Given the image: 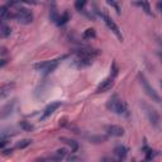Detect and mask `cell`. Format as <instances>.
I'll return each mask as SVG.
<instances>
[{"mask_svg": "<svg viewBox=\"0 0 162 162\" xmlns=\"http://www.w3.org/2000/svg\"><path fill=\"white\" fill-rule=\"evenodd\" d=\"M106 108L110 110V112H113V113H115L118 115H128L127 105H125V103L122 99H119L118 95H113L108 100Z\"/></svg>", "mask_w": 162, "mask_h": 162, "instance_id": "1", "label": "cell"}, {"mask_svg": "<svg viewBox=\"0 0 162 162\" xmlns=\"http://www.w3.org/2000/svg\"><path fill=\"white\" fill-rule=\"evenodd\" d=\"M138 80H139V84L142 85V88H143L144 91H146L147 95H148L153 101H156L157 104H162V99H161V96L156 92V90L149 85L148 80L146 79V76H144L142 72L138 74Z\"/></svg>", "mask_w": 162, "mask_h": 162, "instance_id": "2", "label": "cell"}, {"mask_svg": "<svg viewBox=\"0 0 162 162\" xmlns=\"http://www.w3.org/2000/svg\"><path fill=\"white\" fill-rule=\"evenodd\" d=\"M139 104H141V106L143 108L144 113H146V115H147V118H148L149 123L152 124V127L158 128V127H160V115H158V113H157V110L153 109L151 105H148L146 101H141Z\"/></svg>", "mask_w": 162, "mask_h": 162, "instance_id": "3", "label": "cell"}, {"mask_svg": "<svg viewBox=\"0 0 162 162\" xmlns=\"http://www.w3.org/2000/svg\"><path fill=\"white\" fill-rule=\"evenodd\" d=\"M99 15L103 18V20H104V23L106 24V27L112 31L114 34L117 36V38L121 41V42H123V34H122V32H121V29H119V27L117 25V23L110 18V16L108 15V14H105V13H99Z\"/></svg>", "mask_w": 162, "mask_h": 162, "instance_id": "4", "label": "cell"}, {"mask_svg": "<svg viewBox=\"0 0 162 162\" xmlns=\"http://www.w3.org/2000/svg\"><path fill=\"white\" fill-rule=\"evenodd\" d=\"M13 18H15L19 23L29 24L33 22V14L31 10L25 9V8H19V9H16V12L14 13Z\"/></svg>", "mask_w": 162, "mask_h": 162, "instance_id": "5", "label": "cell"}, {"mask_svg": "<svg viewBox=\"0 0 162 162\" xmlns=\"http://www.w3.org/2000/svg\"><path fill=\"white\" fill-rule=\"evenodd\" d=\"M58 59H52V61H45V62H39L34 65V69L38 71H45L46 74H49L57 69L58 66Z\"/></svg>", "mask_w": 162, "mask_h": 162, "instance_id": "6", "label": "cell"}, {"mask_svg": "<svg viewBox=\"0 0 162 162\" xmlns=\"http://www.w3.org/2000/svg\"><path fill=\"white\" fill-rule=\"evenodd\" d=\"M105 132L109 135H113V137H122L124 135V129L121 125H115V124H110L105 127Z\"/></svg>", "mask_w": 162, "mask_h": 162, "instance_id": "7", "label": "cell"}, {"mask_svg": "<svg viewBox=\"0 0 162 162\" xmlns=\"http://www.w3.org/2000/svg\"><path fill=\"white\" fill-rule=\"evenodd\" d=\"M113 85H114V76L106 77L104 81H101V84L98 86L96 92H105V91H109L110 89L113 88Z\"/></svg>", "mask_w": 162, "mask_h": 162, "instance_id": "8", "label": "cell"}, {"mask_svg": "<svg viewBox=\"0 0 162 162\" xmlns=\"http://www.w3.org/2000/svg\"><path fill=\"white\" fill-rule=\"evenodd\" d=\"M62 105V103L61 101H56V103H52V104H49L46 109H45V112H43V114H42V117H41V121H45L46 118H48L51 114H53L55 113V110H57L59 106Z\"/></svg>", "mask_w": 162, "mask_h": 162, "instance_id": "9", "label": "cell"}, {"mask_svg": "<svg viewBox=\"0 0 162 162\" xmlns=\"http://www.w3.org/2000/svg\"><path fill=\"white\" fill-rule=\"evenodd\" d=\"M114 155L117 156V158L119 161H123V160H125V157L128 155V148L124 146H117L114 148Z\"/></svg>", "mask_w": 162, "mask_h": 162, "instance_id": "10", "label": "cell"}, {"mask_svg": "<svg viewBox=\"0 0 162 162\" xmlns=\"http://www.w3.org/2000/svg\"><path fill=\"white\" fill-rule=\"evenodd\" d=\"M135 5H138V6H141L142 8V10L146 13L147 15H151L152 16V12H151V5H149V3L147 2V0H138V2H135L134 3Z\"/></svg>", "mask_w": 162, "mask_h": 162, "instance_id": "11", "label": "cell"}, {"mask_svg": "<svg viewBox=\"0 0 162 162\" xmlns=\"http://www.w3.org/2000/svg\"><path fill=\"white\" fill-rule=\"evenodd\" d=\"M59 141L63 142V143H66V144H69V146L71 147V152H72V153L77 152V149H79V143L76 142V141L70 139V138H66V137H61V138H59Z\"/></svg>", "mask_w": 162, "mask_h": 162, "instance_id": "12", "label": "cell"}, {"mask_svg": "<svg viewBox=\"0 0 162 162\" xmlns=\"http://www.w3.org/2000/svg\"><path fill=\"white\" fill-rule=\"evenodd\" d=\"M86 139L92 143H104L108 141V137L106 135H89V137H86Z\"/></svg>", "mask_w": 162, "mask_h": 162, "instance_id": "13", "label": "cell"}, {"mask_svg": "<svg viewBox=\"0 0 162 162\" xmlns=\"http://www.w3.org/2000/svg\"><path fill=\"white\" fill-rule=\"evenodd\" d=\"M14 88V84H8V85H4V86L2 88V90H0V98L4 99L8 94L10 92V90Z\"/></svg>", "mask_w": 162, "mask_h": 162, "instance_id": "14", "label": "cell"}, {"mask_svg": "<svg viewBox=\"0 0 162 162\" xmlns=\"http://www.w3.org/2000/svg\"><path fill=\"white\" fill-rule=\"evenodd\" d=\"M0 32H2V37L6 38V37H9V36H10L12 29H10V27H8V25L3 22V23H2V28H0Z\"/></svg>", "mask_w": 162, "mask_h": 162, "instance_id": "15", "label": "cell"}, {"mask_svg": "<svg viewBox=\"0 0 162 162\" xmlns=\"http://www.w3.org/2000/svg\"><path fill=\"white\" fill-rule=\"evenodd\" d=\"M69 20H70V15H69V13H67V12H65V13L58 18V20H57L56 24H57V25H63V24H66Z\"/></svg>", "mask_w": 162, "mask_h": 162, "instance_id": "16", "label": "cell"}, {"mask_svg": "<svg viewBox=\"0 0 162 162\" xmlns=\"http://www.w3.org/2000/svg\"><path fill=\"white\" fill-rule=\"evenodd\" d=\"M19 125H20V128L23 131H25V132H31V131H33L34 129V127H33L31 123H28V122H25V121H22V122H19Z\"/></svg>", "mask_w": 162, "mask_h": 162, "instance_id": "17", "label": "cell"}, {"mask_svg": "<svg viewBox=\"0 0 162 162\" xmlns=\"http://www.w3.org/2000/svg\"><path fill=\"white\" fill-rule=\"evenodd\" d=\"M32 142H33L32 139H22V141H19L18 143H16L15 147L18 148V149H23V148H25V147H28Z\"/></svg>", "mask_w": 162, "mask_h": 162, "instance_id": "18", "label": "cell"}, {"mask_svg": "<svg viewBox=\"0 0 162 162\" xmlns=\"http://www.w3.org/2000/svg\"><path fill=\"white\" fill-rule=\"evenodd\" d=\"M86 4H88V0H76V2H75L76 10L84 12V8H85V5H86Z\"/></svg>", "mask_w": 162, "mask_h": 162, "instance_id": "19", "label": "cell"}, {"mask_svg": "<svg viewBox=\"0 0 162 162\" xmlns=\"http://www.w3.org/2000/svg\"><path fill=\"white\" fill-rule=\"evenodd\" d=\"M96 37V33H95V29H92V28H89L84 32V38H86V39H90V38H95Z\"/></svg>", "mask_w": 162, "mask_h": 162, "instance_id": "20", "label": "cell"}, {"mask_svg": "<svg viewBox=\"0 0 162 162\" xmlns=\"http://www.w3.org/2000/svg\"><path fill=\"white\" fill-rule=\"evenodd\" d=\"M13 105H14V103H12V105H10V103H9L6 106H4L3 113H2V117H3V118H5L8 114H10V113H12V110H13Z\"/></svg>", "mask_w": 162, "mask_h": 162, "instance_id": "21", "label": "cell"}, {"mask_svg": "<svg viewBox=\"0 0 162 162\" xmlns=\"http://www.w3.org/2000/svg\"><path fill=\"white\" fill-rule=\"evenodd\" d=\"M49 18H51V20L52 22H55V23H57V20H58V14H57V10H56V8L53 6L52 9H51V13H49Z\"/></svg>", "mask_w": 162, "mask_h": 162, "instance_id": "22", "label": "cell"}, {"mask_svg": "<svg viewBox=\"0 0 162 162\" xmlns=\"http://www.w3.org/2000/svg\"><path fill=\"white\" fill-rule=\"evenodd\" d=\"M106 3H108L110 6H113L114 9L117 10L118 14H121V8H119V5H118V3L115 2V0H106Z\"/></svg>", "mask_w": 162, "mask_h": 162, "instance_id": "23", "label": "cell"}, {"mask_svg": "<svg viewBox=\"0 0 162 162\" xmlns=\"http://www.w3.org/2000/svg\"><path fill=\"white\" fill-rule=\"evenodd\" d=\"M56 155H57V156H59L61 158H65V157H66V155H67V151H66V149H63V148L57 149V151H56Z\"/></svg>", "mask_w": 162, "mask_h": 162, "instance_id": "24", "label": "cell"}, {"mask_svg": "<svg viewBox=\"0 0 162 162\" xmlns=\"http://www.w3.org/2000/svg\"><path fill=\"white\" fill-rule=\"evenodd\" d=\"M18 3H27V4H37L34 0H18Z\"/></svg>", "mask_w": 162, "mask_h": 162, "instance_id": "25", "label": "cell"}, {"mask_svg": "<svg viewBox=\"0 0 162 162\" xmlns=\"http://www.w3.org/2000/svg\"><path fill=\"white\" fill-rule=\"evenodd\" d=\"M67 160H69V161H79L80 158L76 157V156H69V157H67Z\"/></svg>", "mask_w": 162, "mask_h": 162, "instance_id": "26", "label": "cell"}, {"mask_svg": "<svg viewBox=\"0 0 162 162\" xmlns=\"http://www.w3.org/2000/svg\"><path fill=\"white\" fill-rule=\"evenodd\" d=\"M6 62H8L6 59H5V58H3V59H2V63H0V67H4V66L6 65Z\"/></svg>", "mask_w": 162, "mask_h": 162, "instance_id": "27", "label": "cell"}, {"mask_svg": "<svg viewBox=\"0 0 162 162\" xmlns=\"http://www.w3.org/2000/svg\"><path fill=\"white\" fill-rule=\"evenodd\" d=\"M157 6H158V9H160V12H161V14H162V0H161V2H158Z\"/></svg>", "mask_w": 162, "mask_h": 162, "instance_id": "28", "label": "cell"}, {"mask_svg": "<svg viewBox=\"0 0 162 162\" xmlns=\"http://www.w3.org/2000/svg\"><path fill=\"white\" fill-rule=\"evenodd\" d=\"M3 152H4V155L6 156V155H9V153H12V149H4Z\"/></svg>", "mask_w": 162, "mask_h": 162, "instance_id": "29", "label": "cell"}, {"mask_svg": "<svg viewBox=\"0 0 162 162\" xmlns=\"http://www.w3.org/2000/svg\"><path fill=\"white\" fill-rule=\"evenodd\" d=\"M158 56H160V58H161V59H162V53H161V52H160V53H158Z\"/></svg>", "mask_w": 162, "mask_h": 162, "instance_id": "30", "label": "cell"}, {"mask_svg": "<svg viewBox=\"0 0 162 162\" xmlns=\"http://www.w3.org/2000/svg\"><path fill=\"white\" fill-rule=\"evenodd\" d=\"M158 43H160V45L162 46V39H160V41H158Z\"/></svg>", "mask_w": 162, "mask_h": 162, "instance_id": "31", "label": "cell"}, {"mask_svg": "<svg viewBox=\"0 0 162 162\" xmlns=\"http://www.w3.org/2000/svg\"><path fill=\"white\" fill-rule=\"evenodd\" d=\"M161 88H162V80H161Z\"/></svg>", "mask_w": 162, "mask_h": 162, "instance_id": "32", "label": "cell"}]
</instances>
